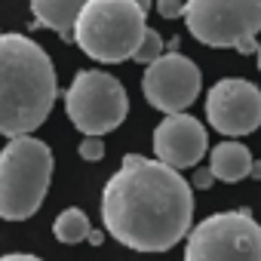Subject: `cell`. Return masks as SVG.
Instances as JSON below:
<instances>
[{
    "mask_svg": "<svg viewBox=\"0 0 261 261\" xmlns=\"http://www.w3.org/2000/svg\"><path fill=\"white\" fill-rule=\"evenodd\" d=\"M136 4H139V7H142L145 13H148V10H151V4H154V0H136Z\"/></svg>",
    "mask_w": 261,
    "mask_h": 261,
    "instance_id": "21",
    "label": "cell"
},
{
    "mask_svg": "<svg viewBox=\"0 0 261 261\" xmlns=\"http://www.w3.org/2000/svg\"><path fill=\"white\" fill-rule=\"evenodd\" d=\"M212 185H215V175H212V169H200V166H197V172H194V188L206 191V188H212Z\"/></svg>",
    "mask_w": 261,
    "mask_h": 261,
    "instance_id": "17",
    "label": "cell"
},
{
    "mask_svg": "<svg viewBox=\"0 0 261 261\" xmlns=\"http://www.w3.org/2000/svg\"><path fill=\"white\" fill-rule=\"evenodd\" d=\"M0 261H43V258H37V255H25V252H10V255H4Z\"/></svg>",
    "mask_w": 261,
    "mask_h": 261,
    "instance_id": "18",
    "label": "cell"
},
{
    "mask_svg": "<svg viewBox=\"0 0 261 261\" xmlns=\"http://www.w3.org/2000/svg\"><path fill=\"white\" fill-rule=\"evenodd\" d=\"M89 227H92L89 215H86L83 209H77V206L59 212V218L53 221V233H56V240H59V243H68V246L83 243L86 233H89Z\"/></svg>",
    "mask_w": 261,
    "mask_h": 261,
    "instance_id": "13",
    "label": "cell"
},
{
    "mask_svg": "<svg viewBox=\"0 0 261 261\" xmlns=\"http://www.w3.org/2000/svg\"><path fill=\"white\" fill-rule=\"evenodd\" d=\"M255 56H258V71H261V43H258V49H255Z\"/></svg>",
    "mask_w": 261,
    "mask_h": 261,
    "instance_id": "22",
    "label": "cell"
},
{
    "mask_svg": "<svg viewBox=\"0 0 261 261\" xmlns=\"http://www.w3.org/2000/svg\"><path fill=\"white\" fill-rule=\"evenodd\" d=\"M163 53H166V46H163V37H160V34L154 31V28H148L133 59H136L139 65H145V68H148V65H151V62H157V59H160Z\"/></svg>",
    "mask_w": 261,
    "mask_h": 261,
    "instance_id": "14",
    "label": "cell"
},
{
    "mask_svg": "<svg viewBox=\"0 0 261 261\" xmlns=\"http://www.w3.org/2000/svg\"><path fill=\"white\" fill-rule=\"evenodd\" d=\"M80 157L86 160V163H98L101 157H105V145H101V136H83V142H80Z\"/></svg>",
    "mask_w": 261,
    "mask_h": 261,
    "instance_id": "15",
    "label": "cell"
},
{
    "mask_svg": "<svg viewBox=\"0 0 261 261\" xmlns=\"http://www.w3.org/2000/svg\"><path fill=\"white\" fill-rule=\"evenodd\" d=\"M53 151L34 136H16L0 151V218L25 221L31 218L53 181Z\"/></svg>",
    "mask_w": 261,
    "mask_h": 261,
    "instance_id": "4",
    "label": "cell"
},
{
    "mask_svg": "<svg viewBox=\"0 0 261 261\" xmlns=\"http://www.w3.org/2000/svg\"><path fill=\"white\" fill-rule=\"evenodd\" d=\"M206 120L221 136H249L261 126V89L240 77L218 80L206 95Z\"/></svg>",
    "mask_w": 261,
    "mask_h": 261,
    "instance_id": "9",
    "label": "cell"
},
{
    "mask_svg": "<svg viewBox=\"0 0 261 261\" xmlns=\"http://www.w3.org/2000/svg\"><path fill=\"white\" fill-rule=\"evenodd\" d=\"M65 114L83 136H108L126 120L129 95L114 74L80 71L65 92Z\"/></svg>",
    "mask_w": 261,
    "mask_h": 261,
    "instance_id": "7",
    "label": "cell"
},
{
    "mask_svg": "<svg viewBox=\"0 0 261 261\" xmlns=\"http://www.w3.org/2000/svg\"><path fill=\"white\" fill-rule=\"evenodd\" d=\"M249 175L261 181V160H252V172H249Z\"/></svg>",
    "mask_w": 261,
    "mask_h": 261,
    "instance_id": "20",
    "label": "cell"
},
{
    "mask_svg": "<svg viewBox=\"0 0 261 261\" xmlns=\"http://www.w3.org/2000/svg\"><path fill=\"white\" fill-rule=\"evenodd\" d=\"M86 0H31V28H49L62 40H74V25Z\"/></svg>",
    "mask_w": 261,
    "mask_h": 261,
    "instance_id": "11",
    "label": "cell"
},
{
    "mask_svg": "<svg viewBox=\"0 0 261 261\" xmlns=\"http://www.w3.org/2000/svg\"><path fill=\"white\" fill-rule=\"evenodd\" d=\"M86 243H92V246H101V243H105V233H101V230H95V227H89V233H86Z\"/></svg>",
    "mask_w": 261,
    "mask_h": 261,
    "instance_id": "19",
    "label": "cell"
},
{
    "mask_svg": "<svg viewBox=\"0 0 261 261\" xmlns=\"http://www.w3.org/2000/svg\"><path fill=\"white\" fill-rule=\"evenodd\" d=\"M148 31V13L136 0H86L77 25L74 43L101 65H117L133 59Z\"/></svg>",
    "mask_w": 261,
    "mask_h": 261,
    "instance_id": "3",
    "label": "cell"
},
{
    "mask_svg": "<svg viewBox=\"0 0 261 261\" xmlns=\"http://www.w3.org/2000/svg\"><path fill=\"white\" fill-rule=\"evenodd\" d=\"M185 261H261V224L249 209L215 212L188 230Z\"/></svg>",
    "mask_w": 261,
    "mask_h": 261,
    "instance_id": "6",
    "label": "cell"
},
{
    "mask_svg": "<svg viewBox=\"0 0 261 261\" xmlns=\"http://www.w3.org/2000/svg\"><path fill=\"white\" fill-rule=\"evenodd\" d=\"M59 77L49 53L25 34H0V136H31L53 114Z\"/></svg>",
    "mask_w": 261,
    "mask_h": 261,
    "instance_id": "2",
    "label": "cell"
},
{
    "mask_svg": "<svg viewBox=\"0 0 261 261\" xmlns=\"http://www.w3.org/2000/svg\"><path fill=\"white\" fill-rule=\"evenodd\" d=\"M209 169L218 181H227V185L243 181L252 172V154L240 142H221L209 154Z\"/></svg>",
    "mask_w": 261,
    "mask_h": 261,
    "instance_id": "12",
    "label": "cell"
},
{
    "mask_svg": "<svg viewBox=\"0 0 261 261\" xmlns=\"http://www.w3.org/2000/svg\"><path fill=\"white\" fill-rule=\"evenodd\" d=\"M209 151L206 126L191 114H166V120L154 129V154L160 163L172 169H194Z\"/></svg>",
    "mask_w": 261,
    "mask_h": 261,
    "instance_id": "10",
    "label": "cell"
},
{
    "mask_svg": "<svg viewBox=\"0 0 261 261\" xmlns=\"http://www.w3.org/2000/svg\"><path fill=\"white\" fill-rule=\"evenodd\" d=\"M185 4L188 0H157V13L163 19H178V16H185Z\"/></svg>",
    "mask_w": 261,
    "mask_h": 261,
    "instance_id": "16",
    "label": "cell"
},
{
    "mask_svg": "<svg viewBox=\"0 0 261 261\" xmlns=\"http://www.w3.org/2000/svg\"><path fill=\"white\" fill-rule=\"evenodd\" d=\"M200 86H203V74L197 62H191L175 49L151 62L142 77V92L148 105L163 114H181L185 108H191L200 95Z\"/></svg>",
    "mask_w": 261,
    "mask_h": 261,
    "instance_id": "8",
    "label": "cell"
},
{
    "mask_svg": "<svg viewBox=\"0 0 261 261\" xmlns=\"http://www.w3.org/2000/svg\"><path fill=\"white\" fill-rule=\"evenodd\" d=\"M181 19L188 34L206 46H233L243 56L258 49L261 0H188Z\"/></svg>",
    "mask_w": 261,
    "mask_h": 261,
    "instance_id": "5",
    "label": "cell"
},
{
    "mask_svg": "<svg viewBox=\"0 0 261 261\" xmlns=\"http://www.w3.org/2000/svg\"><path fill=\"white\" fill-rule=\"evenodd\" d=\"M108 233L136 252H166L181 243L194 221V194L178 169L126 154L101 191Z\"/></svg>",
    "mask_w": 261,
    "mask_h": 261,
    "instance_id": "1",
    "label": "cell"
}]
</instances>
